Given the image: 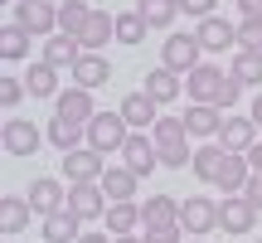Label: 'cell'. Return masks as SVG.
I'll use <instances>...</instances> for the list:
<instances>
[{"instance_id": "1", "label": "cell", "mask_w": 262, "mask_h": 243, "mask_svg": "<svg viewBox=\"0 0 262 243\" xmlns=\"http://www.w3.org/2000/svg\"><path fill=\"white\" fill-rule=\"evenodd\" d=\"M150 136H156V151H160V166L165 170H185L189 160H194V146H189V127L185 117H160L156 127H150Z\"/></svg>"}, {"instance_id": "2", "label": "cell", "mask_w": 262, "mask_h": 243, "mask_svg": "<svg viewBox=\"0 0 262 243\" xmlns=\"http://www.w3.org/2000/svg\"><path fill=\"white\" fill-rule=\"evenodd\" d=\"M15 25H25L34 39H49V34H58V5L54 0H15Z\"/></svg>"}, {"instance_id": "3", "label": "cell", "mask_w": 262, "mask_h": 243, "mask_svg": "<svg viewBox=\"0 0 262 243\" xmlns=\"http://www.w3.org/2000/svg\"><path fill=\"white\" fill-rule=\"evenodd\" d=\"M126 136H131V127H126L122 112H97L93 121H88V146L102 151V156H107V151H122Z\"/></svg>"}, {"instance_id": "4", "label": "cell", "mask_w": 262, "mask_h": 243, "mask_svg": "<svg viewBox=\"0 0 262 243\" xmlns=\"http://www.w3.org/2000/svg\"><path fill=\"white\" fill-rule=\"evenodd\" d=\"M224 83H228V73H224L219 64H194V68L185 73V93H189V103H214V107H219Z\"/></svg>"}, {"instance_id": "5", "label": "cell", "mask_w": 262, "mask_h": 243, "mask_svg": "<svg viewBox=\"0 0 262 243\" xmlns=\"http://www.w3.org/2000/svg\"><path fill=\"white\" fill-rule=\"evenodd\" d=\"M160 64L175 68V73H189L194 64H204V44H199V34H165V44H160Z\"/></svg>"}, {"instance_id": "6", "label": "cell", "mask_w": 262, "mask_h": 243, "mask_svg": "<svg viewBox=\"0 0 262 243\" xmlns=\"http://www.w3.org/2000/svg\"><path fill=\"white\" fill-rule=\"evenodd\" d=\"M180 229H185L189 238H204L219 229V205L209 195H189L185 205H180Z\"/></svg>"}, {"instance_id": "7", "label": "cell", "mask_w": 262, "mask_h": 243, "mask_svg": "<svg viewBox=\"0 0 262 243\" xmlns=\"http://www.w3.org/2000/svg\"><path fill=\"white\" fill-rule=\"evenodd\" d=\"M107 205H112V199H107L102 180H78V185H68V209H73L83 224H88V219H102Z\"/></svg>"}, {"instance_id": "8", "label": "cell", "mask_w": 262, "mask_h": 243, "mask_svg": "<svg viewBox=\"0 0 262 243\" xmlns=\"http://www.w3.org/2000/svg\"><path fill=\"white\" fill-rule=\"evenodd\" d=\"M257 214L262 209L248 195H224V205H219V229H224V234H253Z\"/></svg>"}, {"instance_id": "9", "label": "cell", "mask_w": 262, "mask_h": 243, "mask_svg": "<svg viewBox=\"0 0 262 243\" xmlns=\"http://www.w3.org/2000/svg\"><path fill=\"white\" fill-rule=\"evenodd\" d=\"M102 170H107V156L102 151H93L83 141V146H73V151H63V175H68V185H78V180H102Z\"/></svg>"}, {"instance_id": "10", "label": "cell", "mask_w": 262, "mask_h": 243, "mask_svg": "<svg viewBox=\"0 0 262 243\" xmlns=\"http://www.w3.org/2000/svg\"><path fill=\"white\" fill-rule=\"evenodd\" d=\"M0 141H5L10 156H34V151L44 146L49 136H44V131H39L29 117H10V121H5V131H0Z\"/></svg>"}, {"instance_id": "11", "label": "cell", "mask_w": 262, "mask_h": 243, "mask_svg": "<svg viewBox=\"0 0 262 243\" xmlns=\"http://www.w3.org/2000/svg\"><path fill=\"white\" fill-rule=\"evenodd\" d=\"M122 166H131L141 180H146L150 170L160 166V151H156V136H150V131H131V136H126V146H122Z\"/></svg>"}, {"instance_id": "12", "label": "cell", "mask_w": 262, "mask_h": 243, "mask_svg": "<svg viewBox=\"0 0 262 243\" xmlns=\"http://www.w3.org/2000/svg\"><path fill=\"white\" fill-rule=\"evenodd\" d=\"M117 112L126 117V127H131V131H150V127L160 121V103L146 93V88H136V93H126V97H122V107H117Z\"/></svg>"}, {"instance_id": "13", "label": "cell", "mask_w": 262, "mask_h": 243, "mask_svg": "<svg viewBox=\"0 0 262 243\" xmlns=\"http://www.w3.org/2000/svg\"><path fill=\"white\" fill-rule=\"evenodd\" d=\"M199 44H204V54H224V49H238V25H228L224 15H204L194 25Z\"/></svg>"}, {"instance_id": "14", "label": "cell", "mask_w": 262, "mask_h": 243, "mask_svg": "<svg viewBox=\"0 0 262 243\" xmlns=\"http://www.w3.org/2000/svg\"><path fill=\"white\" fill-rule=\"evenodd\" d=\"M25 199L34 205V214L44 219V214H54V209H63V205H68V190H63V180H54V175H39V180H29Z\"/></svg>"}, {"instance_id": "15", "label": "cell", "mask_w": 262, "mask_h": 243, "mask_svg": "<svg viewBox=\"0 0 262 243\" xmlns=\"http://www.w3.org/2000/svg\"><path fill=\"white\" fill-rule=\"evenodd\" d=\"M54 112L58 117H68V121H78V127H88V121L97 117V107H93V88H63V93L54 97Z\"/></svg>"}, {"instance_id": "16", "label": "cell", "mask_w": 262, "mask_h": 243, "mask_svg": "<svg viewBox=\"0 0 262 243\" xmlns=\"http://www.w3.org/2000/svg\"><path fill=\"white\" fill-rule=\"evenodd\" d=\"M185 127L194 141H219V127H224V107L214 103H189L185 107Z\"/></svg>"}, {"instance_id": "17", "label": "cell", "mask_w": 262, "mask_h": 243, "mask_svg": "<svg viewBox=\"0 0 262 243\" xmlns=\"http://www.w3.org/2000/svg\"><path fill=\"white\" fill-rule=\"evenodd\" d=\"M141 88H146L160 107H165V103H180V93H185V73H175V68L160 64V68H150V73H146V83H141Z\"/></svg>"}, {"instance_id": "18", "label": "cell", "mask_w": 262, "mask_h": 243, "mask_svg": "<svg viewBox=\"0 0 262 243\" xmlns=\"http://www.w3.org/2000/svg\"><path fill=\"white\" fill-rule=\"evenodd\" d=\"M68 73H73L78 88H102V83H112V64H107V54H93V49H83V58H78Z\"/></svg>"}, {"instance_id": "19", "label": "cell", "mask_w": 262, "mask_h": 243, "mask_svg": "<svg viewBox=\"0 0 262 243\" xmlns=\"http://www.w3.org/2000/svg\"><path fill=\"white\" fill-rule=\"evenodd\" d=\"M107 39H117V15H107V10H93V15H88V25L78 29V44L93 49V54H102Z\"/></svg>"}, {"instance_id": "20", "label": "cell", "mask_w": 262, "mask_h": 243, "mask_svg": "<svg viewBox=\"0 0 262 243\" xmlns=\"http://www.w3.org/2000/svg\"><path fill=\"white\" fill-rule=\"evenodd\" d=\"M224 160H228V146H224V141H204V146H194V160H189V170H194L204 185H214L219 170H224Z\"/></svg>"}, {"instance_id": "21", "label": "cell", "mask_w": 262, "mask_h": 243, "mask_svg": "<svg viewBox=\"0 0 262 243\" xmlns=\"http://www.w3.org/2000/svg\"><path fill=\"white\" fill-rule=\"evenodd\" d=\"M83 234V219L73 214V209H54V214H44V243H78Z\"/></svg>"}, {"instance_id": "22", "label": "cell", "mask_w": 262, "mask_h": 243, "mask_svg": "<svg viewBox=\"0 0 262 243\" xmlns=\"http://www.w3.org/2000/svg\"><path fill=\"white\" fill-rule=\"evenodd\" d=\"M102 224H107V234H112V238L136 234V229H141V205H136V199H117V205H107Z\"/></svg>"}, {"instance_id": "23", "label": "cell", "mask_w": 262, "mask_h": 243, "mask_svg": "<svg viewBox=\"0 0 262 243\" xmlns=\"http://www.w3.org/2000/svg\"><path fill=\"white\" fill-rule=\"evenodd\" d=\"M248 175H253V166H248V151H228V160H224V170H219L214 185L224 190V195H243Z\"/></svg>"}, {"instance_id": "24", "label": "cell", "mask_w": 262, "mask_h": 243, "mask_svg": "<svg viewBox=\"0 0 262 243\" xmlns=\"http://www.w3.org/2000/svg\"><path fill=\"white\" fill-rule=\"evenodd\" d=\"M58 73H63V68H54L49 58L29 64V73H25V88H29V97H58V93H63V88H58Z\"/></svg>"}, {"instance_id": "25", "label": "cell", "mask_w": 262, "mask_h": 243, "mask_svg": "<svg viewBox=\"0 0 262 243\" xmlns=\"http://www.w3.org/2000/svg\"><path fill=\"white\" fill-rule=\"evenodd\" d=\"M141 224H146V229L180 224V199H175V195H150L146 205H141Z\"/></svg>"}, {"instance_id": "26", "label": "cell", "mask_w": 262, "mask_h": 243, "mask_svg": "<svg viewBox=\"0 0 262 243\" xmlns=\"http://www.w3.org/2000/svg\"><path fill=\"white\" fill-rule=\"evenodd\" d=\"M44 136H49V146L63 156V151H73V146H83V141H88V127H78V121H68V117L54 112V121L44 127Z\"/></svg>"}, {"instance_id": "27", "label": "cell", "mask_w": 262, "mask_h": 243, "mask_svg": "<svg viewBox=\"0 0 262 243\" xmlns=\"http://www.w3.org/2000/svg\"><path fill=\"white\" fill-rule=\"evenodd\" d=\"M44 58H49L54 68H73L78 58H83L78 34H63V29H58V34H49V39H44Z\"/></svg>"}, {"instance_id": "28", "label": "cell", "mask_w": 262, "mask_h": 243, "mask_svg": "<svg viewBox=\"0 0 262 243\" xmlns=\"http://www.w3.org/2000/svg\"><path fill=\"white\" fill-rule=\"evenodd\" d=\"M257 121L253 117H224V127H219V141H224V146L228 151H248V146H253V141H257Z\"/></svg>"}, {"instance_id": "29", "label": "cell", "mask_w": 262, "mask_h": 243, "mask_svg": "<svg viewBox=\"0 0 262 243\" xmlns=\"http://www.w3.org/2000/svg\"><path fill=\"white\" fill-rule=\"evenodd\" d=\"M136 185H141V175L131 166H107L102 170V190H107V199H136Z\"/></svg>"}, {"instance_id": "30", "label": "cell", "mask_w": 262, "mask_h": 243, "mask_svg": "<svg viewBox=\"0 0 262 243\" xmlns=\"http://www.w3.org/2000/svg\"><path fill=\"white\" fill-rule=\"evenodd\" d=\"M29 219H34V205H29L25 195H5L0 199V229H5V234H25Z\"/></svg>"}, {"instance_id": "31", "label": "cell", "mask_w": 262, "mask_h": 243, "mask_svg": "<svg viewBox=\"0 0 262 243\" xmlns=\"http://www.w3.org/2000/svg\"><path fill=\"white\" fill-rule=\"evenodd\" d=\"M29 39H34V34L10 19V25L0 29V58H5V64H25V58H29Z\"/></svg>"}, {"instance_id": "32", "label": "cell", "mask_w": 262, "mask_h": 243, "mask_svg": "<svg viewBox=\"0 0 262 243\" xmlns=\"http://www.w3.org/2000/svg\"><path fill=\"white\" fill-rule=\"evenodd\" d=\"M228 73H233L243 88H262V49H238L233 64H228Z\"/></svg>"}, {"instance_id": "33", "label": "cell", "mask_w": 262, "mask_h": 243, "mask_svg": "<svg viewBox=\"0 0 262 243\" xmlns=\"http://www.w3.org/2000/svg\"><path fill=\"white\" fill-rule=\"evenodd\" d=\"M146 15H141V10H122V15H117V44H126V49H136L141 39H146Z\"/></svg>"}, {"instance_id": "34", "label": "cell", "mask_w": 262, "mask_h": 243, "mask_svg": "<svg viewBox=\"0 0 262 243\" xmlns=\"http://www.w3.org/2000/svg\"><path fill=\"white\" fill-rule=\"evenodd\" d=\"M136 10L146 15V25H150V29H165V25H175L180 0H136Z\"/></svg>"}, {"instance_id": "35", "label": "cell", "mask_w": 262, "mask_h": 243, "mask_svg": "<svg viewBox=\"0 0 262 243\" xmlns=\"http://www.w3.org/2000/svg\"><path fill=\"white\" fill-rule=\"evenodd\" d=\"M88 15H93V5H83V0H63V5H58V29H63V34H78V29L88 25Z\"/></svg>"}, {"instance_id": "36", "label": "cell", "mask_w": 262, "mask_h": 243, "mask_svg": "<svg viewBox=\"0 0 262 243\" xmlns=\"http://www.w3.org/2000/svg\"><path fill=\"white\" fill-rule=\"evenodd\" d=\"M29 97V88H25V78H0V107L5 112H15L19 103Z\"/></svg>"}, {"instance_id": "37", "label": "cell", "mask_w": 262, "mask_h": 243, "mask_svg": "<svg viewBox=\"0 0 262 243\" xmlns=\"http://www.w3.org/2000/svg\"><path fill=\"white\" fill-rule=\"evenodd\" d=\"M238 49H262V19H243L238 25Z\"/></svg>"}, {"instance_id": "38", "label": "cell", "mask_w": 262, "mask_h": 243, "mask_svg": "<svg viewBox=\"0 0 262 243\" xmlns=\"http://www.w3.org/2000/svg\"><path fill=\"white\" fill-rule=\"evenodd\" d=\"M146 243H185V229L165 224V229H146Z\"/></svg>"}, {"instance_id": "39", "label": "cell", "mask_w": 262, "mask_h": 243, "mask_svg": "<svg viewBox=\"0 0 262 243\" xmlns=\"http://www.w3.org/2000/svg\"><path fill=\"white\" fill-rule=\"evenodd\" d=\"M214 10H219V0H180V15H194V19L214 15Z\"/></svg>"}, {"instance_id": "40", "label": "cell", "mask_w": 262, "mask_h": 243, "mask_svg": "<svg viewBox=\"0 0 262 243\" xmlns=\"http://www.w3.org/2000/svg\"><path fill=\"white\" fill-rule=\"evenodd\" d=\"M238 97H243V83H238V78L228 73V83H224V93H219V107H224V112H228V107H238Z\"/></svg>"}, {"instance_id": "41", "label": "cell", "mask_w": 262, "mask_h": 243, "mask_svg": "<svg viewBox=\"0 0 262 243\" xmlns=\"http://www.w3.org/2000/svg\"><path fill=\"white\" fill-rule=\"evenodd\" d=\"M243 195L253 199V205L262 209V170H253V175H248V185H243Z\"/></svg>"}, {"instance_id": "42", "label": "cell", "mask_w": 262, "mask_h": 243, "mask_svg": "<svg viewBox=\"0 0 262 243\" xmlns=\"http://www.w3.org/2000/svg\"><path fill=\"white\" fill-rule=\"evenodd\" d=\"M238 10H243V19H262V0H238Z\"/></svg>"}, {"instance_id": "43", "label": "cell", "mask_w": 262, "mask_h": 243, "mask_svg": "<svg viewBox=\"0 0 262 243\" xmlns=\"http://www.w3.org/2000/svg\"><path fill=\"white\" fill-rule=\"evenodd\" d=\"M248 166L262 170V141H253V146H248Z\"/></svg>"}, {"instance_id": "44", "label": "cell", "mask_w": 262, "mask_h": 243, "mask_svg": "<svg viewBox=\"0 0 262 243\" xmlns=\"http://www.w3.org/2000/svg\"><path fill=\"white\" fill-rule=\"evenodd\" d=\"M248 117H253V121H257V127H262V93L253 97V107H248Z\"/></svg>"}, {"instance_id": "45", "label": "cell", "mask_w": 262, "mask_h": 243, "mask_svg": "<svg viewBox=\"0 0 262 243\" xmlns=\"http://www.w3.org/2000/svg\"><path fill=\"white\" fill-rule=\"evenodd\" d=\"M78 243H112V234H78Z\"/></svg>"}, {"instance_id": "46", "label": "cell", "mask_w": 262, "mask_h": 243, "mask_svg": "<svg viewBox=\"0 0 262 243\" xmlns=\"http://www.w3.org/2000/svg\"><path fill=\"white\" fill-rule=\"evenodd\" d=\"M112 243H146V234H122V238H112Z\"/></svg>"}, {"instance_id": "47", "label": "cell", "mask_w": 262, "mask_h": 243, "mask_svg": "<svg viewBox=\"0 0 262 243\" xmlns=\"http://www.w3.org/2000/svg\"><path fill=\"white\" fill-rule=\"evenodd\" d=\"M185 243H204V238H185Z\"/></svg>"}, {"instance_id": "48", "label": "cell", "mask_w": 262, "mask_h": 243, "mask_svg": "<svg viewBox=\"0 0 262 243\" xmlns=\"http://www.w3.org/2000/svg\"><path fill=\"white\" fill-rule=\"evenodd\" d=\"M257 243H262V238H257Z\"/></svg>"}]
</instances>
